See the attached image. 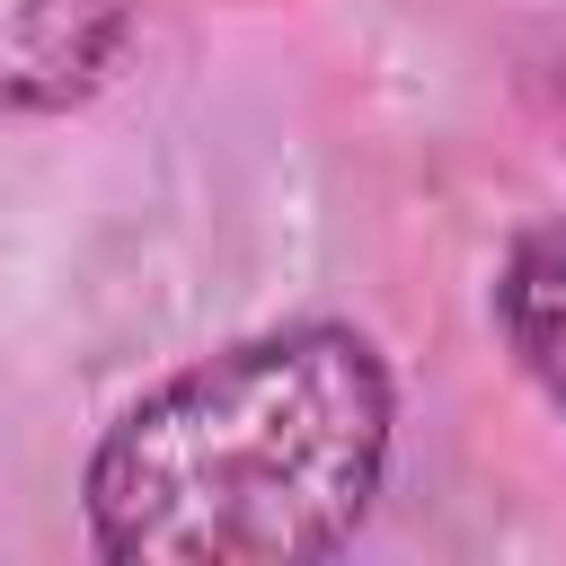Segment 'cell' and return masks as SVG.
Returning a JSON list of instances; mask_svg holds the SVG:
<instances>
[{
    "label": "cell",
    "mask_w": 566,
    "mask_h": 566,
    "mask_svg": "<svg viewBox=\"0 0 566 566\" xmlns=\"http://www.w3.org/2000/svg\"><path fill=\"white\" fill-rule=\"evenodd\" d=\"M389 460V371L354 327H274L159 380L88 460L124 566H301L354 539Z\"/></svg>",
    "instance_id": "6da1fadb"
},
{
    "label": "cell",
    "mask_w": 566,
    "mask_h": 566,
    "mask_svg": "<svg viewBox=\"0 0 566 566\" xmlns=\"http://www.w3.org/2000/svg\"><path fill=\"white\" fill-rule=\"evenodd\" d=\"M124 53V0H0V106H71Z\"/></svg>",
    "instance_id": "7a4b0ae2"
},
{
    "label": "cell",
    "mask_w": 566,
    "mask_h": 566,
    "mask_svg": "<svg viewBox=\"0 0 566 566\" xmlns=\"http://www.w3.org/2000/svg\"><path fill=\"white\" fill-rule=\"evenodd\" d=\"M495 318H504L522 371L566 398V239L513 248V265H504V283H495Z\"/></svg>",
    "instance_id": "3957f363"
}]
</instances>
